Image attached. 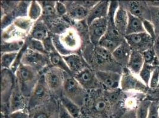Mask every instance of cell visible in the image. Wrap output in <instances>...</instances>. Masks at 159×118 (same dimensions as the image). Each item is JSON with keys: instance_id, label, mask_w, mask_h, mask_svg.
Instances as JSON below:
<instances>
[{"instance_id": "obj_41", "label": "cell", "mask_w": 159, "mask_h": 118, "mask_svg": "<svg viewBox=\"0 0 159 118\" xmlns=\"http://www.w3.org/2000/svg\"><path fill=\"white\" fill-rule=\"evenodd\" d=\"M151 19L150 21L152 23L155 28V31L157 36L159 35V8H151Z\"/></svg>"}, {"instance_id": "obj_46", "label": "cell", "mask_w": 159, "mask_h": 118, "mask_svg": "<svg viewBox=\"0 0 159 118\" xmlns=\"http://www.w3.org/2000/svg\"><path fill=\"white\" fill-rule=\"evenodd\" d=\"M29 110L26 108L11 112L8 114V118H29Z\"/></svg>"}, {"instance_id": "obj_37", "label": "cell", "mask_w": 159, "mask_h": 118, "mask_svg": "<svg viewBox=\"0 0 159 118\" xmlns=\"http://www.w3.org/2000/svg\"><path fill=\"white\" fill-rule=\"evenodd\" d=\"M142 53L144 60V63L152 66H159V60L153 47Z\"/></svg>"}, {"instance_id": "obj_18", "label": "cell", "mask_w": 159, "mask_h": 118, "mask_svg": "<svg viewBox=\"0 0 159 118\" xmlns=\"http://www.w3.org/2000/svg\"><path fill=\"white\" fill-rule=\"evenodd\" d=\"M132 51L130 46L125 39H124L121 44L112 53V55L115 61L124 68L126 67L128 65Z\"/></svg>"}, {"instance_id": "obj_32", "label": "cell", "mask_w": 159, "mask_h": 118, "mask_svg": "<svg viewBox=\"0 0 159 118\" xmlns=\"http://www.w3.org/2000/svg\"><path fill=\"white\" fill-rule=\"evenodd\" d=\"M13 24L15 26L19 28L20 30L29 34H29L34 24V22L30 20L28 17H25L16 18L14 21Z\"/></svg>"}, {"instance_id": "obj_45", "label": "cell", "mask_w": 159, "mask_h": 118, "mask_svg": "<svg viewBox=\"0 0 159 118\" xmlns=\"http://www.w3.org/2000/svg\"><path fill=\"white\" fill-rule=\"evenodd\" d=\"M147 118H159V105L158 102H152Z\"/></svg>"}, {"instance_id": "obj_21", "label": "cell", "mask_w": 159, "mask_h": 118, "mask_svg": "<svg viewBox=\"0 0 159 118\" xmlns=\"http://www.w3.org/2000/svg\"><path fill=\"white\" fill-rule=\"evenodd\" d=\"M67 66L72 73L73 76L81 72L83 69L88 66L86 62L79 54H71L63 56Z\"/></svg>"}, {"instance_id": "obj_9", "label": "cell", "mask_w": 159, "mask_h": 118, "mask_svg": "<svg viewBox=\"0 0 159 118\" xmlns=\"http://www.w3.org/2000/svg\"><path fill=\"white\" fill-rule=\"evenodd\" d=\"M16 85L15 74L10 70L1 69V100L2 111L7 108L8 111L9 101Z\"/></svg>"}, {"instance_id": "obj_54", "label": "cell", "mask_w": 159, "mask_h": 118, "mask_svg": "<svg viewBox=\"0 0 159 118\" xmlns=\"http://www.w3.org/2000/svg\"></svg>"}, {"instance_id": "obj_6", "label": "cell", "mask_w": 159, "mask_h": 118, "mask_svg": "<svg viewBox=\"0 0 159 118\" xmlns=\"http://www.w3.org/2000/svg\"><path fill=\"white\" fill-rule=\"evenodd\" d=\"M120 89L125 93H139L146 95L150 88L139 76L133 74L127 67H124L122 73Z\"/></svg>"}, {"instance_id": "obj_28", "label": "cell", "mask_w": 159, "mask_h": 118, "mask_svg": "<svg viewBox=\"0 0 159 118\" xmlns=\"http://www.w3.org/2000/svg\"><path fill=\"white\" fill-rule=\"evenodd\" d=\"M60 103L66 109L74 118H79L81 116V107L67 98L62 94L58 98Z\"/></svg>"}, {"instance_id": "obj_10", "label": "cell", "mask_w": 159, "mask_h": 118, "mask_svg": "<svg viewBox=\"0 0 159 118\" xmlns=\"http://www.w3.org/2000/svg\"><path fill=\"white\" fill-rule=\"evenodd\" d=\"M60 101L52 97L43 105L29 110V118H58Z\"/></svg>"}, {"instance_id": "obj_34", "label": "cell", "mask_w": 159, "mask_h": 118, "mask_svg": "<svg viewBox=\"0 0 159 118\" xmlns=\"http://www.w3.org/2000/svg\"><path fill=\"white\" fill-rule=\"evenodd\" d=\"M19 53H1V69L10 70L18 56Z\"/></svg>"}, {"instance_id": "obj_15", "label": "cell", "mask_w": 159, "mask_h": 118, "mask_svg": "<svg viewBox=\"0 0 159 118\" xmlns=\"http://www.w3.org/2000/svg\"><path fill=\"white\" fill-rule=\"evenodd\" d=\"M88 36L91 43L98 45L100 40L105 35L107 30V19L102 18L93 21L88 26Z\"/></svg>"}, {"instance_id": "obj_8", "label": "cell", "mask_w": 159, "mask_h": 118, "mask_svg": "<svg viewBox=\"0 0 159 118\" xmlns=\"http://www.w3.org/2000/svg\"><path fill=\"white\" fill-rule=\"evenodd\" d=\"M52 98V95L42 74L28 100V109L30 110L37 106L43 105Z\"/></svg>"}, {"instance_id": "obj_36", "label": "cell", "mask_w": 159, "mask_h": 118, "mask_svg": "<svg viewBox=\"0 0 159 118\" xmlns=\"http://www.w3.org/2000/svg\"><path fill=\"white\" fill-rule=\"evenodd\" d=\"M25 43L27 46V48L30 49L34 52L48 55V53L46 51L42 41L28 37L25 41Z\"/></svg>"}, {"instance_id": "obj_48", "label": "cell", "mask_w": 159, "mask_h": 118, "mask_svg": "<svg viewBox=\"0 0 159 118\" xmlns=\"http://www.w3.org/2000/svg\"><path fill=\"white\" fill-rule=\"evenodd\" d=\"M58 118H74L68 112L66 111V109L62 106V105L60 103V102Z\"/></svg>"}, {"instance_id": "obj_47", "label": "cell", "mask_w": 159, "mask_h": 118, "mask_svg": "<svg viewBox=\"0 0 159 118\" xmlns=\"http://www.w3.org/2000/svg\"><path fill=\"white\" fill-rule=\"evenodd\" d=\"M99 1H78L77 2L82 7L86 8L88 10H90L95 5L98 4Z\"/></svg>"}, {"instance_id": "obj_24", "label": "cell", "mask_w": 159, "mask_h": 118, "mask_svg": "<svg viewBox=\"0 0 159 118\" xmlns=\"http://www.w3.org/2000/svg\"><path fill=\"white\" fill-rule=\"evenodd\" d=\"M40 4L42 7L43 13L41 20L45 21L47 25L52 23L58 18L55 11L56 1H40Z\"/></svg>"}, {"instance_id": "obj_40", "label": "cell", "mask_w": 159, "mask_h": 118, "mask_svg": "<svg viewBox=\"0 0 159 118\" xmlns=\"http://www.w3.org/2000/svg\"><path fill=\"white\" fill-rule=\"evenodd\" d=\"M19 1H1V17L8 14L11 13L15 10Z\"/></svg>"}, {"instance_id": "obj_29", "label": "cell", "mask_w": 159, "mask_h": 118, "mask_svg": "<svg viewBox=\"0 0 159 118\" xmlns=\"http://www.w3.org/2000/svg\"><path fill=\"white\" fill-rule=\"evenodd\" d=\"M49 32L53 35H61L66 32L71 26L70 22L63 18H58L47 25Z\"/></svg>"}, {"instance_id": "obj_44", "label": "cell", "mask_w": 159, "mask_h": 118, "mask_svg": "<svg viewBox=\"0 0 159 118\" xmlns=\"http://www.w3.org/2000/svg\"><path fill=\"white\" fill-rule=\"evenodd\" d=\"M143 24L146 33L152 37L155 40L157 37V35L155 31V28L152 23L149 20H143Z\"/></svg>"}, {"instance_id": "obj_31", "label": "cell", "mask_w": 159, "mask_h": 118, "mask_svg": "<svg viewBox=\"0 0 159 118\" xmlns=\"http://www.w3.org/2000/svg\"><path fill=\"white\" fill-rule=\"evenodd\" d=\"M42 7L38 1H32L28 11V17L34 23L39 21L42 16Z\"/></svg>"}, {"instance_id": "obj_33", "label": "cell", "mask_w": 159, "mask_h": 118, "mask_svg": "<svg viewBox=\"0 0 159 118\" xmlns=\"http://www.w3.org/2000/svg\"><path fill=\"white\" fill-rule=\"evenodd\" d=\"M25 44V41L4 42L1 41V52L4 53H19Z\"/></svg>"}, {"instance_id": "obj_23", "label": "cell", "mask_w": 159, "mask_h": 118, "mask_svg": "<svg viewBox=\"0 0 159 118\" xmlns=\"http://www.w3.org/2000/svg\"><path fill=\"white\" fill-rule=\"evenodd\" d=\"M50 34L51 33L47 24L45 21L40 19L34 23L29 37L43 42L50 36Z\"/></svg>"}, {"instance_id": "obj_3", "label": "cell", "mask_w": 159, "mask_h": 118, "mask_svg": "<svg viewBox=\"0 0 159 118\" xmlns=\"http://www.w3.org/2000/svg\"><path fill=\"white\" fill-rule=\"evenodd\" d=\"M14 74L19 91L29 100L42 74L33 68L21 63Z\"/></svg>"}, {"instance_id": "obj_30", "label": "cell", "mask_w": 159, "mask_h": 118, "mask_svg": "<svg viewBox=\"0 0 159 118\" xmlns=\"http://www.w3.org/2000/svg\"><path fill=\"white\" fill-rule=\"evenodd\" d=\"M124 39H117L105 34L100 40L98 45L112 53L121 44Z\"/></svg>"}, {"instance_id": "obj_50", "label": "cell", "mask_w": 159, "mask_h": 118, "mask_svg": "<svg viewBox=\"0 0 159 118\" xmlns=\"http://www.w3.org/2000/svg\"><path fill=\"white\" fill-rule=\"evenodd\" d=\"M153 48H154L159 60V35L158 36H157L156 39L154 40Z\"/></svg>"}, {"instance_id": "obj_2", "label": "cell", "mask_w": 159, "mask_h": 118, "mask_svg": "<svg viewBox=\"0 0 159 118\" xmlns=\"http://www.w3.org/2000/svg\"><path fill=\"white\" fill-rule=\"evenodd\" d=\"M52 35L53 46L62 56L79 54L83 41L77 29L71 26L61 35Z\"/></svg>"}, {"instance_id": "obj_53", "label": "cell", "mask_w": 159, "mask_h": 118, "mask_svg": "<svg viewBox=\"0 0 159 118\" xmlns=\"http://www.w3.org/2000/svg\"></svg>"}, {"instance_id": "obj_19", "label": "cell", "mask_w": 159, "mask_h": 118, "mask_svg": "<svg viewBox=\"0 0 159 118\" xmlns=\"http://www.w3.org/2000/svg\"><path fill=\"white\" fill-rule=\"evenodd\" d=\"M29 34L24 32L13 24L1 30V41L13 42L26 41Z\"/></svg>"}, {"instance_id": "obj_16", "label": "cell", "mask_w": 159, "mask_h": 118, "mask_svg": "<svg viewBox=\"0 0 159 118\" xmlns=\"http://www.w3.org/2000/svg\"><path fill=\"white\" fill-rule=\"evenodd\" d=\"M111 1H99L98 4L89 11L86 19L85 20L87 26H89L93 21L102 19L107 18L110 7Z\"/></svg>"}, {"instance_id": "obj_38", "label": "cell", "mask_w": 159, "mask_h": 118, "mask_svg": "<svg viewBox=\"0 0 159 118\" xmlns=\"http://www.w3.org/2000/svg\"><path fill=\"white\" fill-rule=\"evenodd\" d=\"M156 66H152L144 63V66L139 73V76L140 79L148 86L149 82L151 79L152 72Z\"/></svg>"}, {"instance_id": "obj_20", "label": "cell", "mask_w": 159, "mask_h": 118, "mask_svg": "<svg viewBox=\"0 0 159 118\" xmlns=\"http://www.w3.org/2000/svg\"><path fill=\"white\" fill-rule=\"evenodd\" d=\"M26 108L28 109V100L21 94L16 83L9 101V113Z\"/></svg>"}, {"instance_id": "obj_14", "label": "cell", "mask_w": 159, "mask_h": 118, "mask_svg": "<svg viewBox=\"0 0 159 118\" xmlns=\"http://www.w3.org/2000/svg\"><path fill=\"white\" fill-rule=\"evenodd\" d=\"M73 76L82 87L89 92L93 90L103 89L96 77L95 72L89 66Z\"/></svg>"}, {"instance_id": "obj_25", "label": "cell", "mask_w": 159, "mask_h": 118, "mask_svg": "<svg viewBox=\"0 0 159 118\" xmlns=\"http://www.w3.org/2000/svg\"><path fill=\"white\" fill-rule=\"evenodd\" d=\"M144 65V60L142 53L132 51L126 67L136 76H139Z\"/></svg>"}, {"instance_id": "obj_11", "label": "cell", "mask_w": 159, "mask_h": 118, "mask_svg": "<svg viewBox=\"0 0 159 118\" xmlns=\"http://www.w3.org/2000/svg\"><path fill=\"white\" fill-rule=\"evenodd\" d=\"M125 39L133 51L144 52L154 46V40L146 32L126 35Z\"/></svg>"}, {"instance_id": "obj_51", "label": "cell", "mask_w": 159, "mask_h": 118, "mask_svg": "<svg viewBox=\"0 0 159 118\" xmlns=\"http://www.w3.org/2000/svg\"><path fill=\"white\" fill-rule=\"evenodd\" d=\"M148 7L151 8H159V1H146Z\"/></svg>"}, {"instance_id": "obj_13", "label": "cell", "mask_w": 159, "mask_h": 118, "mask_svg": "<svg viewBox=\"0 0 159 118\" xmlns=\"http://www.w3.org/2000/svg\"><path fill=\"white\" fill-rule=\"evenodd\" d=\"M94 72L104 90L113 91L120 89L122 73L109 70H95Z\"/></svg>"}, {"instance_id": "obj_42", "label": "cell", "mask_w": 159, "mask_h": 118, "mask_svg": "<svg viewBox=\"0 0 159 118\" xmlns=\"http://www.w3.org/2000/svg\"><path fill=\"white\" fill-rule=\"evenodd\" d=\"M55 11L57 16L60 18H63L68 14V10L64 1H56Z\"/></svg>"}, {"instance_id": "obj_22", "label": "cell", "mask_w": 159, "mask_h": 118, "mask_svg": "<svg viewBox=\"0 0 159 118\" xmlns=\"http://www.w3.org/2000/svg\"><path fill=\"white\" fill-rule=\"evenodd\" d=\"M116 28L120 35L125 37L128 23V13L126 10L119 6L116 10L114 17Z\"/></svg>"}, {"instance_id": "obj_17", "label": "cell", "mask_w": 159, "mask_h": 118, "mask_svg": "<svg viewBox=\"0 0 159 118\" xmlns=\"http://www.w3.org/2000/svg\"><path fill=\"white\" fill-rule=\"evenodd\" d=\"M65 4L68 10L66 16L70 20L76 23H80L86 20L89 10L80 6L77 1H66Z\"/></svg>"}, {"instance_id": "obj_49", "label": "cell", "mask_w": 159, "mask_h": 118, "mask_svg": "<svg viewBox=\"0 0 159 118\" xmlns=\"http://www.w3.org/2000/svg\"><path fill=\"white\" fill-rule=\"evenodd\" d=\"M119 118H137L136 115V109L124 112V113L120 116Z\"/></svg>"}, {"instance_id": "obj_43", "label": "cell", "mask_w": 159, "mask_h": 118, "mask_svg": "<svg viewBox=\"0 0 159 118\" xmlns=\"http://www.w3.org/2000/svg\"><path fill=\"white\" fill-rule=\"evenodd\" d=\"M159 85V66H156L153 71L149 82L148 87L150 89H156Z\"/></svg>"}, {"instance_id": "obj_4", "label": "cell", "mask_w": 159, "mask_h": 118, "mask_svg": "<svg viewBox=\"0 0 159 118\" xmlns=\"http://www.w3.org/2000/svg\"><path fill=\"white\" fill-rule=\"evenodd\" d=\"M89 93L73 76L66 74L62 92L63 95L82 107L86 101Z\"/></svg>"}, {"instance_id": "obj_5", "label": "cell", "mask_w": 159, "mask_h": 118, "mask_svg": "<svg viewBox=\"0 0 159 118\" xmlns=\"http://www.w3.org/2000/svg\"><path fill=\"white\" fill-rule=\"evenodd\" d=\"M42 74L52 96L59 98L62 95L67 73L60 69L51 66L45 70Z\"/></svg>"}, {"instance_id": "obj_7", "label": "cell", "mask_w": 159, "mask_h": 118, "mask_svg": "<svg viewBox=\"0 0 159 118\" xmlns=\"http://www.w3.org/2000/svg\"><path fill=\"white\" fill-rule=\"evenodd\" d=\"M21 63L33 68L41 74L51 66L48 54L34 52L29 48H27L23 53Z\"/></svg>"}, {"instance_id": "obj_27", "label": "cell", "mask_w": 159, "mask_h": 118, "mask_svg": "<svg viewBox=\"0 0 159 118\" xmlns=\"http://www.w3.org/2000/svg\"><path fill=\"white\" fill-rule=\"evenodd\" d=\"M143 32H146L143 24V21L128 13V23L125 36Z\"/></svg>"}, {"instance_id": "obj_52", "label": "cell", "mask_w": 159, "mask_h": 118, "mask_svg": "<svg viewBox=\"0 0 159 118\" xmlns=\"http://www.w3.org/2000/svg\"><path fill=\"white\" fill-rule=\"evenodd\" d=\"M158 103H159V102H158Z\"/></svg>"}, {"instance_id": "obj_12", "label": "cell", "mask_w": 159, "mask_h": 118, "mask_svg": "<svg viewBox=\"0 0 159 118\" xmlns=\"http://www.w3.org/2000/svg\"><path fill=\"white\" fill-rule=\"evenodd\" d=\"M119 6L124 8L127 12L141 20L151 19L150 8L146 1H119Z\"/></svg>"}, {"instance_id": "obj_26", "label": "cell", "mask_w": 159, "mask_h": 118, "mask_svg": "<svg viewBox=\"0 0 159 118\" xmlns=\"http://www.w3.org/2000/svg\"><path fill=\"white\" fill-rule=\"evenodd\" d=\"M48 56L51 66L60 69L67 74L73 76L72 73L69 69L63 58V56H62L55 48L49 53Z\"/></svg>"}, {"instance_id": "obj_39", "label": "cell", "mask_w": 159, "mask_h": 118, "mask_svg": "<svg viewBox=\"0 0 159 118\" xmlns=\"http://www.w3.org/2000/svg\"><path fill=\"white\" fill-rule=\"evenodd\" d=\"M152 102L148 100H144L139 103L136 109L137 118H147L149 107Z\"/></svg>"}, {"instance_id": "obj_1", "label": "cell", "mask_w": 159, "mask_h": 118, "mask_svg": "<svg viewBox=\"0 0 159 118\" xmlns=\"http://www.w3.org/2000/svg\"><path fill=\"white\" fill-rule=\"evenodd\" d=\"M115 108L107 98L103 89L93 90L89 92L81 107V116L84 118H111Z\"/></svg>"}, {"instance_id": "obj_35", "label": "cell", "mask_w": 159, "mask_h": 118, "mask_svg": "<svg viewBox=\"0 0 159 118\" xmlns=\"http://www.w3.org/2000/svg\"><path fill=\"white\" fill-rule=\"evenodd\" d=\"M31 1H20L14 10L13 13L15 18L28 17L29 8Z\"/></svg>"}]
</instances>
